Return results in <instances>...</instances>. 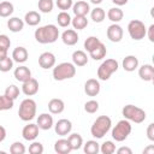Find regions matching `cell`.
Wrapping results in <instances>:
<instances>
[{
	"label": "cell",
	"instance_id": "obj_1",
	"mask_svg": "<svg viewBox=\"0 0 154 154\" xmlns=\"http://www.w3.org/2000/svg\"><path fill=\"white\" fill-rule=\"evenodd\" d=\"M60 36L59 29L54 24H46L42 26H38L35 32L34 37L38 43L47 45V43H54Z\"/></svg>",
	"mask_w": 154,
	"mask_h": 154
},
{
	"label": "cell",
	"instance_id": "obj_2",
	"mask_svg": "<svg viewBox=\"0 0 154 154\" xmlns=\"http://www.w3.org/2000/svg\"><path fill=\"white\" fill-rule=\"evenodd\" d=\"M111 128H112V119L108 116H100L94 120L90 128V134L94 138L100 140L111 130Z\"/></svg>",
	"mask_w": 154,
	"mask_h": 154
},
{
	"label": "cell",
	"instance_id": "obj_3",
	"mask_svg": "<svg viewBox=\"0 0 154 154\" xmlns=\"http://www.w3.org/2000/svg\"><path fill=\"white\" fill-rule=\"evenodd\" d=\"M53 78L55 81H65V79H70L72 77H75L76 75V66L72 63L69 61H64L58 64L57 66L53 67Z\"/></svg>",
	"mask_w": 154,
	"mask_h": 154
},
{
	"label": "cell",
	"instance_id": "obj_4",
	"mask_svg": "<svg viewBox=\"0 0 154 154\" xmlns=\"http://www.w3.org/2000/svg\"><path fill=\"white\" fill-rule=\"evenodd\" d=\"M122 114L125 119H128L129 122L136 123V124H141L146 120L147 118V113L144 109H142L141 107H137L135 105H125L122 109Z\"/></svg>",
	"mask_w": 154,
	"mask_h": 154
},
{
	"label": "cell",
	"instance_id": "obj_5",
	"mask_svg": "<svg viewBox=\"0 0 154 154\" xmlns=\"http://www.w3.org/2000/svg\"><path fill=\"white\" fill-rule=\"evenodd\" d=\"M132 131V125H131V122H129L128 119H122L119 120L112 129V138L116 141V142H123L125 141L129 135L131 134Z\"/></svg>",
	"mask_w": 154,
	"mask_h": 154
},
{
	"label": "cell",
	"instance_id": "obj_6",
	"mask_svg": "<svg viewBox=\"0 0 154 154\" xmlns=\"http://www.w3.org/2000/svg\"><path fill=\"white\" fill-rule=\"evenodd\" d=\"M36 102L35 100L28 97V99H24L20 105H19V108H18V116L19 118L23 120V122H30L35 118L36 116Z\"/></svg>",
	"mask_w": 154,
	"mask_h": 154
},
{
	"label": "cell",
	"instance_id": "obj_7",
	"mask_svg": "<svg viewBox=\"0 0 154 154\" xmlns=\"http://www.w3.org/2000/svg\"><path fill=\"white\" fill-rule=\"evenodd\" d=\"M119 67V63L116 59H106L101 63V65L97 69V78L100 81H107L109 77L117 72Z\"/></svg>",
	"mask_w": 154,
	"mask_h": 154
},
{
	"label": "cell",
	"instance_id": "obj_8",
	"mask_svg": "<svg viewBox=\"0 0 154 154\" xmlns=\"http://www.w3.org/2000/svg\"><path fill=\"white\" fill-rule=\"evenodd\" d=\"M146 31L147 28L144 23L140 19H132L128 24V32L134 41H141L142 38H144Z\"/></svg>",
	"mask_w": 154,
	"mask_h": 154
},
{
	"label": "cell",
	"instance_id": "obj_9",
	"mask_svg": "<svg viewBox=\"0 0 154 154\" xmlns=\"http://www.w3.org/2000/svg\"><path fill=\"white\" fill-rule=\"evenodd\" d=\"M106 35L111 42H120L124 36V30L118 23H113L107 28Z\"/></svg>",
	"mask_w": 154,
	"mask_h": 154
},
{
	"label": "cell",
	"instance_id": "obj_10",
	"mask_svg": "<svg viewBox=\"0 0 154 154\" xmlns=\"http://www.w3.org/2000/svg\"><path fill=\"white\" fill-rule=\"evenodd\" d=\"M53 126H54L55 134L59 135V136H61V137L67 136L71 132V130H72V123H71V120H69L66 118L59 119L55 123V125H53Z\"/></svg>",
	"mask_w": 154,
	"mask_h": 154
},
{
	"label": "cell",
	"instance_id": "obj_11",
	"mask_svg": "<svg viewBox=\"0 0 154 154\" xmlns=\"http://www.w3.org/2000/svg\"><path fill=\"white\" fill-rule=\"evenodd\" d=\"M55 61H57L55 55L52 52H43L38 57V65L45 70L54 67L55 66Z\"/></svg>",
	"mask_w": 154,
	"mask_h": 154
},
{
	"label": "cell",
	"instance_id": "obj_12",
	"mask_svg": "<svg viewBox=\"0 0 154 154\" xmlns=\"http://www.w3.org/2000/svg\"><path fill=\"white\" fill-rule=\"evenodd\" d=\"M38 131H40V129H38V126H37V124L29 123V124H26V125L23 128V130H22V136H23V138H24L25 141H35L36 137L38 136Z\"/></svg>",
	"mask_w": 154,
	"mask_h": 154
},
{
	"label": "cell",
	"instance_id": "obj_13",
	"mask_svg": "<svg viewBox=\"0 0 154 154\" xmlns=\"http://www.w3.org/2000/svg\"><path fill=\"white\" fill-rule=\"evenodd\" d=\"M100 90H101V85L96 78H89L84 83V93L88 96H96L99 95Z\"/></svg>",
	"mask_w": 154,
	"mask_h": 154
},
{
	"label": "cell",
	"instance_id": "obj_14",
	"mask_svg": "<svg viewBox=\"0 0 154 154\" xmlns=\"http://www.w3.org/2000/svg\"><path fill=\"white\" fill-rule=\"evenodd\" d=\"M22 91L26 96H34L35 94H37V91H38V82H37V79L31 77L28 81L23 82Z\"/></svg>",
	"mask_w": 154,
	"mask_h": 154
},
{
	"label": "cell",
	"instance_id": "obj_15",
	"mask_svg": "<svg viewBox=\"0 0 154 154\" xmlns=\"http://www.w3.org/2000/svg\"><path fill=\"white\" fill-rule=\"evenodd\" d=\"M37 126L40 130H49L53 128L54 125V120L51 113H41L37 117V122H36Z\"/></svg>",
	"mask_w": 154,
	"mask_h": 154
},
{
	"label": "cell",
	"instance_id": "obj_16",
	"mask_svg": "<svg viewBox=\"0 0 154 154\" xmlns=\"http://www.w3.org/2000/svg\"><path fill=\"white\" fill-rule=\"evenodd\" d=\"M78 38L79 36L77 34V30L75 29H66L61 34V41L66 46H75L78 42Z\"/></svg>",
	"mask_w": 154,
	"mask_h": 154
},
{
	"label": "cell",
	"instance_id": "obj_17",
	"mask_svg": "<svg viewBox=\"0 0 154 154\" xmlns=\"http://www.w3.org/2000/svg\"><path fill=\"white\" fill-rule=\"evenodd\" d=\"M13 76H14V78H16L18 82L23 83V82L28 81L29 78H31V71H30V69H29L28 66H25V65H19L18 67L14 69Z\"/></svg>",
	"mask_w": 154,
	"mask_h": 154
},
{
	"label": "cell",
	"instance_id": "obj_18",
	"mask_svg": "<svg viewBox=\"0 0 154 154\" xmlns=\"http://www.w3.org/2000/svg\"><path fill=\"white\" fill-rule=\"evenodd\" d=\"M138 69V76L141 79L146 82H152L154 78V67L150 64H143L142 66L137 67Z\"/></svg>",
	"mask_w": 154,
	"mask_h": 154
},
{
	"label": "cell",
	"instance_id": "obj_19",
	"mask_svg": "<svg viewBox=\"0 0 154 154\" xmlns=\"http://www.w3.org/2000/svg\"><path fill=\"white\" fill-rule=\"evenodd\" d=\"M11 58L13 59L14 63L23 64V63H25V61L28 60V58H29V53H28V51H26L25 47H23V46H18V47H16V48L13 49V52H12V57H11Z\"/></svg>",
	"mask_w": 154,
	"mask_h": 154
},
{
	"label": "cell",
	"instance_id": "obj_20",
	"mask_svg": "<svg viewBox=\"0 0 154 154\" xmlns=\"http://www.w3.org/2000/svg\"><path fill=\"white\" fill-rule=\"evenodd\" d=\"M71 8H72V12L75 16H87L90 12L89 4L83 0H78L77 2H75Z\"/></svg>",
	"mask_w": 154,
	"mask_h": 154
},
{
	"label": "cell",
	"instance_id": "obj_21",
	"mask_svg": "<svg viewBox=\"0 0 154 154\" xmlns=\"http://www.w3.org/2000/svg\"><path fill=\"white\" fill-rule=\"evenodd\" d=\"M72 64L75 65V66H85L87 64H88V59H89V57H88V54L84 52V51H81V49H77V51H75L73 53H72Z\"/></svg>",
	"mask_w": 154,
	"mask_h": 154
},
{
	"label": "cell",
	"instance_id": "obj_22",
	"mask_svg": "<svg viewBox=\"0 0 154 154\" xmlns=\"http://www.w3.org/2000/svg\"><path fill=\"white\" fill-rule=\"evenodd\" d=\"M65 109V103L61 99L54 97L48 102V111L51 114H60Z\"/></svg>",
	"mask_w": 154,
	"mask_h": 154
},
{
	"label": "cell",
	"instance_id": "obj_23",
	"mask_svg": "<svg viewBox=\"0 0 154 154\" xmlns=\"http://www.w3.org/2000/svg\"><path fill=\"white\" fill-rule=\"evenodd\" d=\"M122 66L124 69V71L128 72H132L138 67V59L135 55H126L123 61H122Z\"/></svg>",
	"mask_w": 154,
	"mask_h": 154
},
{
	"label": "cell",
	"instance_id": "obj_24",
	"mask_svg": "<svg viewBox=\"0 0 154 154\" xmlns=\"http://www.w3.org/2000/svg\"><path fill=\"white\" fill-rule=\"evenodd\" d=\"M54 150L58 154H69L70 152H72V148H71L67 138H60V140L55 141Z\"/></svg>",
	"mask_w": 154,
	"mask_h": 154
},
{
	"label": "cell",
	"instance_id": "obj_25",
	"mask_svg": "<svg viewBox=\"0 0 154 154\" xmlns=\"http://www.w3.org/2000/svg\"><path fill=\"white\" fill-rule=\"evenodd\" d=\"M24 20L18 18V17H10V19L7 20V28L10 31L12 32H19L23 30L24 28Z\"/></svg>",
	"mask_w": 154,
	"mask_h": 154
},
{
	"label": "cell",
	"instance_id": "obj_26",
	"mask_svg": "<svg viewBox=\"0 0 154 154\" xmlns=\"http://www.w3.org/2000/svg\"><path fill=\"white\" fill-rule=\"evenodd\" d=\"M24 23L30 25V26H36L41 22V14L37 11H29L24 16Z\"/></svg>",
	"mask_w": 154,
	"mask_h": 154
},
{
	"label": "cell",
	"instance_id": "obj_27",
	"mask_svg": "<svg viewBox=\"0 0 154 154\" xmlns=\"http://www.w3.org/2000/svg\"><path fill=\"white\" fill-rule=\"evenodd\" d=\"M106 54H107V49H106V46L102 42H100L94 49H91L89 52L90 58L94 59V60H101L106 57Z\"/></svg>",
	"mask_w": 154,
	"mask_h": 154
},
{
	"label": "cell",
	"instance_id": "obj_28",
	"mask_svg": "<svg viewBox=\"0 0 154 154\" xmlns=\"http://www.w3.org/2000/svg\"><path fill=\"white\" fill-rule=\"evenodd\" d=\"M124 17V12L122 8H119L118 6L117 7H111L108 11H107V18L112 22V23H119Z\"/></svg>",
	"mask_w": 154,
	"mask_h": 154
},
{
	"label": "cell",
	"instance_id": "obj_29",
	"mask_svg": "<svg viewBox=\"0 0 154 154\" xmlns=\"http://www.w3.org/2000/svg\"><path fill=\"white\" fill-rule=\"evenodd\" d=\"M67 141L72 148V150H78L79 148H82L83 146V137L75 132V134H69V137H67Z\"/></svg>",
	"mask_w": 154,
	"mask_h": 154
},
{
	"label": "cell",
	"instance_id": "obj_30",
	"mask_svg": "<svg viewBox=\"0 0 154 154\" xmlns=\"http://www.w3.org/2000/svg\"><path fill=\"white\" fill-rule=\"evenodd\" d=\"M82 147L85 154H97L100 152V144L96 140H89L85 143H83Z\"/></svg>",
	"mask_w": 154,
	"mask_h": 154
},
{
	"label": "cell",
	"instance_id": "obj_31",
	"mask_svg": "<svg viewBox=\"0 0 154 154\" xmlns=\"http://www.w3.org/2000/svg\"><path fill=\"white\" fill-rule=\"evenodd\" d=\"M14 11V6L10 1H0V17L7 18L11 17V14Z\"/></svg>",
	"mask_w": 154,
	"mask_h": 154
},
{
	"label": "cell",
	"instance_id": "obj_32",
	"mask_svg": "<svg viewBox=\"0 0 154 154\" xmlns=\"http://www.w3.org/2000/svg\"><path fill=\"white\" fill-rule=\"evenodd\" d=\"M71 24L75 30H83L88 25V18L87 16H75L71 19Z\"/></svg>",
	"mask_w": 154,
	"mask_h": 154
},
{
	"label": "cell",
	"instance_id": "obj_33",
	"mask_svg": "<svg viewBox=\"0 0 154 154\" xmlns=\"http://www.w3.org/2000/svg\"><path fill=\"white\" fill-rule=\"evenodd\" d=\"M71 16L69 14L67 11H60L57 16V22H58V25L61 26V28H67L70 24H71Z\"/></svg>",
	"mask_w": 154,
	"mask_h": 154
},
{
	"label": "cell",
	"instance_id": "obj_34",
	"mask_svg": "<svg viewBox=\"0 0 154 154\" xmlns=\"http://www.w3.org/2000/svg\"><path fill=\"white\" fill-rule=\"evenodd\" d=\"M90 18H91L93 22H95V23H101V22H103L105 18H106V12H105V10L101 8V7H95V8H93V10L90 11Z\"/></svg>",
	"mask_w": 154,
	"mask_h": 154
},
{
	"label": "cell",
	"instance_id": "obj_35",
	"mask_svg": "<svg viewBox=\"0 0 154 154\" xmlns=\"http://www.w3.org/2000/svg\"><path fill=\"white\" fill-rule=\"evenodd\" d=\"M38 11L42 13H49L53 11L54 7V1L53 0H38L37 2Z\"/></svg>",
	"mask_w": 154,
	"mask_h": 154
},
{
	"label": "cell",
	"instance_id": "obj_36",
	"mask_svg": "<svg viewBox=\"0 0 154 154\" xmlns=\"http://www.w3.org/2000/svg\"><path fill=\"white\" fill-rule=\"evenodd\" d=\"M100 42H101V41H100L99 37H96V36H89V37H87L85 41H84V49L89 53V52H90L91 49H94Z\"/></svg>",
	"mask_w": 154,
	"mask_h": 154
},
{
	"label": "cell",
	"instance_id": "obj_37",
	"mask_svg": "<svg viewBox=\"0 0 154 154\" xmlns=\"http://www.w3.org/2000/svg\"><path fill=\"white\" fill-rule=\"evenodd\" d=\"M19 88L17 87V85H14V84H10L6 89H5V95L8 97V99H11V100H16L18 96H19Z\"/></svg>",
	"mask_w": 154,
	"mask_h": 154
},
{
	"label": "cell",
	"instance_id": "obj_38",
	"mask_svg": "<svg viewBox=\"0 0 154 154\" xmlns=\"http://www.w3.org/2000/svg\"><path fill=\"white\" fill-rule=\"evenodd\" d=\"M116 152V144L113 141H105L100 146V153L102 154H113Z\"/></svg>",
	"mask_w": 154,
	"mask_h": 154
},
{
	"label": "cell",
	"instance_id": "obj_39",
	"mask_svg": "<svg viewBox=\"0 0 154 154\" xmlns=\"http://www.w3.org/2000/svg\"><path fill=\"white\" fill-rule=\"evenodd\" d=\"M25 150H26L25 146L19 141H16L10 146V153L11 154H24Z\"/></svg>",
	"mask_w": 154,
	"mask_h": 154
},
{
	"label": "cell",
	"instance_id": "obj_40",
	"mask_svg": "<svg viewBox=\"0 0 154 154\" xmlns=\"http://www.w3.org/2000/svg\"><path fill=\"white\" fill-rule=\"evenodd\" d=\"M13 63H14L13 59L7 55V57L4 58L2 60H0V71H1V72H8L10 70H12Z\"/></svg>",
	"mask_w": 154,
	"mask_h": 154
},
{
	"label": "cell",
	"instance_id": "obj_41",
	"mask_svg": "<svg viewBox=\"0 0 154 154\" xmlns=\"http://www.w3.org/2000/svg\"><path fill=\"white\" fill-rule=\"evenodd\" d=\"M13 103L14 101L8 99L5 94L4 95H0V111H7V109H11L13 107Z\"/></svg>",
	"mask_w": 154,
	"mask_h": 154
},
{
	"label": "cell",
	"instance_id": "obj_42",
	"mask_svg": "<svg viewBox=\"0 0 154 154\" xmlns=\"http://www.w3.org/2000/svg\"><path fill=\"white\" fill-rule=\"evenodd\" d=\"M97 109H99V102L96 100H89L84 103V111L87 113L93 114V113H96Z\"/></svg>",
	"mask_w": 154,
	"mask_h": 154
},
{
	"label": "cell",
	"instance_id": "obj_43",
	"mask_svg": "<svg viewBox=\"0 0 154 154\" xmlns=\"http://www.w3.org/2000/svg\"><path fill=\"white\" fill-rule=\"evenodd\" d=\"M29 153L30 154H42L43 153V144L37 141H32V143L29 146Z\"/></svg>",
	"mask_w": 154,
	"mask_h": 154
},
{
	"label": "cell",
	"instance_id": "obj_44",
	"mask_svg": "<svg viewBox=\"0 0 154 154\" xmlns=\"http://www.w3.org/2000/svg\"><path fill=\"white\" fill-rule=\"evenodd\" d=\"M55 5L60 11H67V10H70L72 7L73 0H57Z\"/></svg>",
	"mask_w": 154,
	"mask_h": 154
},
{
	"label": "cell",
	"instance_id": "obj_45",
	"mask_svg": "<svg viewBox=\"0 0 154 154\" xmlns=\"http://www.w3.org/2000/svg\"><path fill=\"white\" fill-rule=\"evenodd\" d=\"M10 46H11V40H10V37H8L7 35H5V34H1V35H0V47L8 49Z\"/></svg>",
	"mask_w": 154,
	"mask_h": 154
},
{
	"label": "cell",
	"instance_id": "obj_46",
	"mask_svg": "<svg viewBox=\"0 0 154 154\" xmlns=\"http://www.w3.org/2000/svg\"><path fill=\"white\" fill-rule=\"evenodd\" d=\"M147 137L149 141H154V123H150L147 128Z\"/></svg>",
	"mask_w": 154,
	"mask_h": 154
},
{
	"label": "cell",
	"instance_id": "obj_47",
	"mask_svg": "<svg viewBox=\"0 0 154 154\" xmlns=\"http://www.w3.org/2000/svg\"><path fill=\"white\" fill-rule=\"evenodd\" d=\"M146 36H148L150 42H154V24H150L146 31Z\"/></svg>",
	"mask_w": 154,
	"mask_h": 154
},
{
	"label": "cell",
	"instance_id": "obj_48",
	"mask_svg": "<svg viewBox=\"0 0 154 154\" xmlns=\"http://www.w3.org/2000/svg\"><path fill=\"white\" fill-rule=\"evenodd\" d=\"M116 152L118 154H132V150L129 147H120V148L116 149Z\"/></svg>",
	"mask_w": 154,
	"mask_h": 154
},
{
	"label": "cell",
	"instance_id": "obj_49",
	"mask_svg": "<svg viewBox=\"0 0 154 154\" xmlns=\"http://www.w3.org/2000/svg\"><path fill=\"white\" fill-rule=\"evenodd\" d=\"M5 138H6V129H5L2 125H0V143H1Z\"/></svg>",
	"mask_w": 154,
	"mask_h": 154
},
{
	"label": "cell",
	"instance_id": "obj_50",
	"mask_svg": "<svg viewBox=\"0 0 154 154\" xmlns=\"http://www.w3.org/2000/svg\"><path fill=\"white\" fill-rule=\"evenodd\" d=\"M143 154H154V146L149 144L147 148L143 149Z\"/></svg>",
	"mask_w": 154,
	"mask_h": 154
},
{
	"label": "cell",
	"instance_id": "obj_51",
	"mask_svg": "<svg viewBox=\"0 0 154 154\" xmlns=\"http://www.w3.org/2000/svg\"><path fill=\"white\" fill-rule=\"evenodd\" d=\"M128 1H129V0H112V2H113L114 5H117L118 7H119V6H124V5H126Z\"/></svg>",
	"mask_w": 154,
	"mask_h": 154
},
{
	"label": "cell",
	"instance_id": "obj_52",
	"mask_svg": "<svg viewBox=\"0 0 154 154\" xmlns=\"http://www.w3.org/2000/svg\"><path fill=\"white\" fill-rule=\"evenodd\" d=\"M7 52H8V49L0 47V60H2L4 58H6V57H7Z\"/></svg>",
	"mask_w": 154,
	"mask_h": 154
},
{
	"label": "cell",
	"instance_id": "obj_53",
	"mask_svg": "<svg viewBox=\"0 0 154 154\" xmlns=\"http://www.w3.org/2000/svg\"><path fill=\"white\" fill-rule=\"evenodd\" d=\"M89 1H90L91 4H94V5H100L103 0H89Z\"/></svg>",
	"mask_w": 154,
	"mask_h": 154
}]
</instances>
